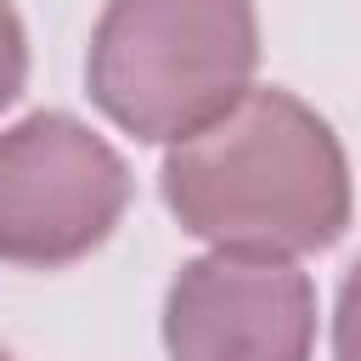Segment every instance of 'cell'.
Wrapping results in <instances>:
<instances>
[{
	"instance_id": "4",
	"label": "cell",
	"mask_w": 361,
	"mask_h": 361,
	"mask_svg": "<svg viewBox=\"0 0 361 361\" xmlns=\"http://www.w3.org/2000/svg\"><path fill=\"white\" fill-rule=\"evenodd\" d=\"M164 350L169 361H310L316 288L293 259L214 248L169 282Z\"/></svg>"
},
{
	"instance_id": "6",
	"label": "cell",
	"mask_w": 361,
	"mask_h": 361,
	"mask_svg": "<svg viewBox=\"0 0 361 361\" xmlns=\"http://www.w3.org/2000/svg\"><path fill=\"white\" fill-rule=\"evenodd\" d=\"M0 361H11V355H6V350H0Z\"/></svg>"
},
{
	"instance_id": "2",
	"label": "cell",
	"mask_w": 361,
	"mask_h": 361,
	"mask_svg": "<svg viewBox=\"0 0 361 361\" xmlns=\"http://www.w3.org/2000/svg\"><path fill=\"white\" fill-rule=\"evenodd\" d=\"M254 62V0H107L85 85L135 141H186L248 90Z\"/></svg>"
},
{
	"instance_id": "5",
	"label": "cell",
	"mask_w": 361,
	"mask_h": 361,
	"mask_svg": "<svg viewBox=\"0 0 361 361\" xmlns=\"http://www.w3.org/2000/svg\"><path fill=\"white\" fill-rule=\"evenodd\" d=\"M28 85V34H23V17L11 0H0V113L23 96Z\"/></svg>"
},
{
	"instance_id": "1",
	"label": "cell",
	"mask_w": 361,
	"mask_h": 361,
	"mask_svg": "<svg viewBox=\"0 0 361 361\" xmlns=\"http://www.w3.org/2000/svg\"><path fill=\"white\" fill-rule=\"evenodd\" d=\"M169 214L226 254H316L350 226V164L316 107L265 85L164 158Z\"/></svg>"
},
{
	"instance_id": "3",
	"label": "cell",
	"mask_w": 361,
	"mask_h": 361,
	"mask_svg": "<svg viewBox=\"0 0 361 361\" xmlns=\"http://www.w3.org/2000/svg\"><path fill=\"white\" fill-rule=\"evenodd\" d=\"M130 209L124 158L68 113H28L0 135V259L56 271L102 248Z\"/></svg>"
}]
</instances>
